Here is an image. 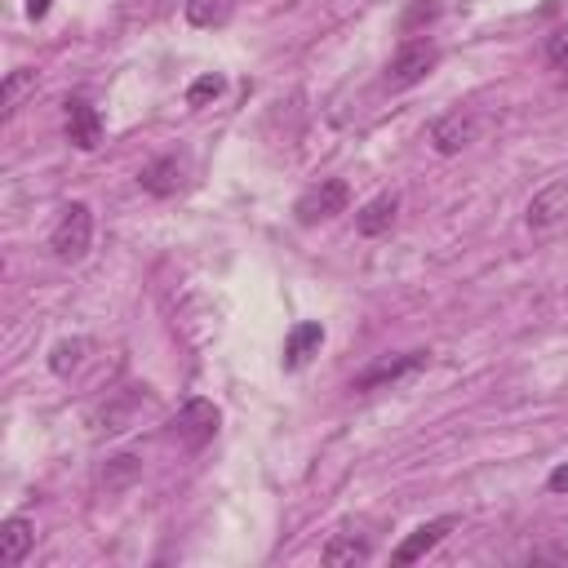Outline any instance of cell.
Returning a JSON list of instances; mask_svg holds the SVG:
<instances>
[{
	"instance_id": "6da1fadb",
	"label": "cell",
	"mask_w": 568,
	"mask_h": 568,
	"mask_svg": "<svg viewBox=\"0 0 568 568\" xmlns=\"http://www.w3.org/2000/svg\"><path fill=\"white\" fill-rule=\"evenodd\" d=\"M49 244H53L58 262H80L89 253V244H93V209L84 200L67 204L58 226H53V235H49Z\"/></svg>"
},
{
	"instance_id": "7a4b0ae2",
	"label": "cell",
	"mask_w": 568,
	"mask_h": 568,
	"mask_svg": "<svg viewBox=\"0 0 568 568\" xmlns=\"http://www.w3.org/2000/svg\"><path fill=\"white\" fill-rule=\"evenodd\" d=\"M435 62H439V49H435L430 40H408V44H399L395 58L386 62L382 84H386V89H408V84L426 80Z\"/></svg>"
},
{
	"instance_id": "3957f363",
	"label": "cell",
	"mask_w": 568,
	"mask_h": 568,
	"mask_svg": "<svg viewBox=\"0 0 568 568\" xmlns=\"http://www.w3.org/2000/svg\"><path fill=\"white\" fill-rule=\"evenodd\" d=\"M346 200H351V186H346L342 178H324V182H315L311 191H302V195H297L293 213H297V222H302V226H315V222H328L333 213H342V209H346Z\"/></svg>"
},
{
	"instance_id": "277c9868",
	"label": "cell",
	"mask_w": 568,
	"mask_h": 568,
	"mask_svg": "<svg viewBox=\"0 0 568 568\" xmlns=\"http://www.w3.org/2000/svg\"><path fill=\"white\" fill-rule=\"evenodd\" d=\"M426 359H430V351H404V355H386V359L368 364V368H364V373L351 382V390H377V386H395V382L413 377L417 368H426Z\"/></svg>"
},
{
	"instance_id": "5b68a950",
	"label": "cell",
	"mask_w": 568,
	"mask_h": 568,
	"mask_svg": "<svg viewBox=\"0 0 568 568\" xmlns=\"http://www.w3.org/2000/svg\"><path fill=\"white\" fill-rule=\"evenodd\" d=\"M479 138V115L475 111H444L435 124H430V146L439 151V155H457V151H466L470 142Z\"/></svg>"
},
{
	"instance_id": "8992f818",
	"label": "cell",
	"mask_w": 568,
	"mask_h": 568,
	"mask_svg": "<svg viewBox=\"0 0 568 568\" xmlns=\"http://www.w3.org/2000/svg\"><path fill=\"white\" fill-rule=\"evenodd\" d=\"M217 408L209 404V399H186L182 408H178V417H173V435L186 444V448H204L213 435H217Z\"/></svg>"
},
{
	"instance_id": "52a82bcc",
	"label": "cell",
	"mask_w": 568,
	"mask_h": 568,
	"mask_svg": "<svg viewBox=\"0 0 568 568\" xmlns=\"http://www.w3.org/2000/svg\"><path fill=\"white\" fill-rule=\"evenodd\" d=\"M564 217H568V178H555L550 186H541V191L528 200L524 222H528L532 231H550V226H559Z\"/></svg>"
},
{
	"instance_id": "ba28073f",
	"label": "cell",
	"mask_w": 568,
	"mask_h": 568,
	"mask_svg": "<svg viewBox=\"0 0 568 568\" xmlns=\"http://www.w3.org/2000/svg\"><path fill=\"white\" fill-rule=\"evenodd\" d=\"M457 528V515H439V519H430V524H417L399 546H395V564H417L426 550H435L448 532Z\"/></svg>"
},
{
	"instance_id": "9c48e42d",
	"label": "cell",
	"mask_w": 568,
	"mask_h": 568,
	"mask_svg": "<svg viewBox=\"0 0 568 568\" xmlns=\"http://www.w3.org/2000/svg\"><path fill=\"white\" fill-rule=\"evenodd\" d=\"M67 142L80 146V151H93L102 142V115H98L93 102H84V98L67 102Z\"/></svg>"
},
{
	"instance_id": "30bf717a",
	"label": "cell",
	"mask_w": 568,
	"mask_h": 568,
	"mask_svg": "<svg viewBox=\"0 0 568 568\" xmlns=\"http://www.w3.org/2000/svg\"><path fill=\"white\" fill-rule=\"evenodd\" d=\"M31 541H36V524L27 515H9L4 528H0V564H9V568L22 564L27 550H31Z\"/></svg>"
},
{
	"instance_id": "8fae6325",
	"label": "cell",
	"mask_w": 568,
	"mask_h": 568,
	"mask_svg": "<svg viewBox=\"0 0 568 568\" xmlns=\"http://www.w3.org/2000/svg\"><path fill=\"white\" fill-rule=\"evenodd\" d=\"M320 346H324V328H320L315 320L293 324V328H288V337H284V368H302Z\"/></svg>"
},
{
	"instance_id": "7c38bea8",
	"label": "cell",
	"mask_w": 568,
	"mask_h": 568,
	"mask_svg": "<svg viewBox=\"0 0 568 568\" xmlns=\"http://www.w3.org/2000/svg\"><path fill=\"white\" fill-rule=\"evenodd\" d=\"M138 182H142V191H151V195H173V191L182 186V160H178V155H160V160H151V164L138 173Z\"/></svg>"
},
{
	"instance_id": "4fadbf2b",
	"label": "cell",
	"mask_w": 568,
	"mask_h": 568,
	"mask_svg": "<svg viewBox=\"0 0 568 568\" xmlns=\"http://www.w3.org/2000/svg\"><path fill=\"white\" fill-rule=\"evenodd\" d=\"M395 213H399V195H395V191H382L377 200H368V204L359 209L355 226H359V235H382V231H390Z\"/></svg>"
},
{
	"instance_id": "5bb4252c",
	"label": "cell",
	"mask_w": 568,
	"mask_h": 568,
	"mask_svg": "<svg viewBox=\"0 0 568 568\" xmlns=\"http://www.w3.org/2000/svg\"><path fill=\"white\" fill-rule=\"evenodd\" d=\"M320 559L328 564V568H346V564H364L368 559V541H359V537H333L324 550H320Z\"/></svg>"
},
{
	"instance_id": "9a60e30c",
	"label": "cell",
	"mask_w": 568,
	"mask_h": 568,
	"mask_svg": "<svg viewBox=\"0 0 568 568\" xmlns=\"http://www.w3.org/2000/svg\"><path fill=\"white\" fill-rule=\"evenodd\" d=\"M226 18H231V0H186L191 27H222Z\"/></svg>"
},
{
	"instance_id": "2e32d148",
	"label": "cell",
	"mask_w": 568,
	"mask_h": 568,
	"mask_svg": "<svg viewBox=\"0 0 568 568\" xmlns=\"http://www.w3.org/2000/svg\"><path fill=\"white\" fill-rule=\"evenodd\" d=\"M138 470H142V462H138L133 453H120V457H111V462L102 466V484H106V488H120V484H129Z\"/></svg>"
},
{
	"instance_id": "e0dca14e",
	"label": "cell",
	"mask_w": 568,
	"mask_h": 568,
	"mask_svg": "<svg viewBox=\"0 0 568 568\" xmlns=\"http://www.w3.org/2000/svg\"><path fill=\"white\" fill-rule=\"evenodd\" d=\"M84 346H89L84 337H71V342H58V346H53V355H49V368H53V373H71V368L80 364V355H84Z\"/></svg>"
},
{
	"instance_id": "ac0fdd59",
	"label": "cell",
	"mask_w": 568,
	"mask_h": 568,
	"mask_svg": "<svg viewBox=\"0 0 568 568\" xmlns=\"http://www.w3.org/2000/svg\"><path fill=\"white\" fill-rule=\"evenodd\" d=\"M435 18H439V4H435V0H413V4L404 9V18H399V31H417V27L435 22Z\"/></svg>"
},
{
	"instance_id": "d6986e66",
	"label": "cell",
	"mask_w": 568,
	"mask_h": 568,
	"mask_svg": "<svg viewBox=\"0 0 568 568\" xmlns=\"http://www.w3.org/2000/svg\"><path fill=\"white\" fill-rule=\"evenodd\" d=\"M546 58H550V67L568 71V22H559V27L546 36Z\"/></svg>"
},
{
	"instance_id": "ffe728a7",
	"label": "cell",
	"mask_w": 568,
	"mask_h": 568,
	"mask_svg": "<svg viewBox=\"0 0 568 568\" xmlns=\"http://www.w3.org/2000/svg\"><path fill=\"white\" fill-rule=\"evenodd\" d=\"M27 84H36V71H27V67L4 75V89H0V102H4V111H13V102H18V93H22Z\"/></svg>"
},
{
	"instance_id": "44dd1931",
	"label": "cell",
	"mask_w": 568,
	"mask_h": 568,
	"mask_svg": "<svg viewBox=\"0 0 568 568\" xmlns=\"http://www.w3.org/2000/svg\"><path fill=\"white\" fill-rule=\"evenodd\" d=\"M217 93H222V75H200V80L186 89V102L200 106V102H209V98H217Z\"/></svg>"
},
{
	"instance_id": "7402d4cb",
	"label": "cell",
	"mask_w": 568,
	"mask_h": 568,
	"mask_svg": "<svg viewBox=\"0 0 568 568\" xmlns=\"http://www.w3.org/2000/svg\"><path fill=\"white\" fill-rule=\"evenodd\" d=\"M546 488H550V493H568V462L550 470V479H546Z\"/></svg>"
},
{
	"instance_id": "603a6c76",
	"label": "cell",
	"mask_w": 568,
	"mask_h": 568,
	"mask_svg": "<svg viewBox=\"0 0 568 568\" xmlns=\"http://www.w3.org/2000/svg\"><path fill=\"white\" fill-rule=\"evenodd\" d=\"M49 4H53V0H27V13H31V18H44Z\"/></svg>"
}]
</instances>
